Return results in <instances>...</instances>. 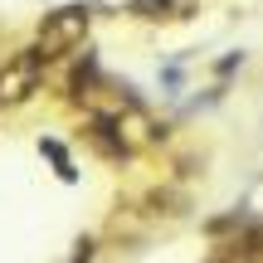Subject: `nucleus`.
Listing matches in <instances>:
<instances>
[{
  "instance_id": "nucleus-1",
  "label": "nucleus",
  "mask_w": 263,
  "mask_h": 263,
  "mask_svg": "<svg viewBox=\"0 0 263 263\" xmlns=\"http://www.w3.org/2000/svg\"><path fill=\"white\" fill-rule=\"evenodd\" d=\"M83 34H88V10H83V5H73V10H59V15H49V20H44V29H39V59L68 54V49H73Z\"/></svg>"
},
{
  "instance_id": "nucleus-2",
  "label": "nucleus",
  "mask_w": 263,
  "mask_h": 263,
  "mask_svg": "<svg viewBox=\"0 0 263 263\" xmlns=\"http://www.w3.org/2000/svg\"><path fill=\"white\" fill-rule=\"evenodd\" d=\"M39 49H25V59H15V64L0 73V103H20V98H29L34 93V83H39Z\"/></svg>"
},
{
  "instance_id": "nucleus-3",
  "label": "nucleus",
  "mask_w": 263,
  "mask_h": 263,
  "mask_svg": "<svg viewBox=\"0 0 263 263\" xmlns=\"http://www.w3.org/2000/svg\"><path fill=\"white\" fill-rule=\"evenodd\" d=\"M132 10H137V15H146V20H161L171 10V0H132Z\"/></svg>"
}]
</instances>
